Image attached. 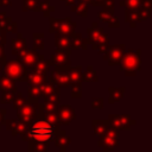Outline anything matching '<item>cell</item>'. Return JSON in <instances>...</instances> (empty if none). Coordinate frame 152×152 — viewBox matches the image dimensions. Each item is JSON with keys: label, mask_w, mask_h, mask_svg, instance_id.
I'll return each mask as SVG.
<instances>
[{"label": "cell", "mask_w": 152, "mask_h": 152, "mask_svg": "<svg viewBox=\"0 0 152 152\" xmlns=\"http://www.w3.org/2000/svg\"><path fill=\"white\" fill-rule=\"evenodd\" d=\"M58 129L59 126L51 125L44 118H38L27 125L26 131L20 137L21 140L26 141L27 144H32V142L50 144L53 140V137L58 132Z\"/></svg>", "instance_id": "6da1fadb"}, {"label": "cell", "mask_w": 152, "mask_h": 152, "mask_svg": "<svg viewBox=\"0 0 152 152\" xmlns=\"http://www.w3.org/2000/svg\"><path fill=\"white\" fill-rule=\"evenodd\" d=\"M119 69L120 71H124L125 76L127 77L135 76V74L141 70V50H125Z\"/></svg>", "instance_id": "7a4b0ae2"}, {"label": "cell", "mask_w": 152, "mask_h": 152, "mask_svg": "<svg viewBox=\"0 0 152 152\" xmlns=\"http://www.w3.org/2000/svg\"><path fill=\"white\" fill-rule=\"evenodd\" d=\"M17 110V118L18 120L25 122V124H31L34 119L43 118L44 109H43V103L34 102L31 103L28 100L26 103H24L21 107H19Z\"/></svg>", "instance_id": "3957f363"}, {"label": "cell", "mask_w": 152, "mask_h": 152, "mask_svg": "<svg viewBox=\"0 0 152 152\" xmlns=\"http://www.w3.org/2000/svg\"><path fill=\"white\" fill-rule=\"evenodd\" d=\"M4 72L7 74L11 78H13L14 81H19V82H26L27 78V72L28 69L23 64V62L20 59H11V61H6V63L4 64Z\"/></svg>", "instance_id": "277c9868"}, {"label": "cell", "mask_w": 152, "mask_h": 152, "mask_svg": "<svg viewBox=\"0 0 152 152\" xmlns=\"http://www.w3.org/2000/svg\"><path fill=\"white\" fill-rule=\"evenodd\" d=\"M49 18V24H50V28L49 32L50 33H63L66 36H70L75 28H76V23L71 21V18L66 17L63 19H57L55 17H48Z\"/></svg>", "instance_id": "5b68a950"}, {"label": "cell", "mask_w": 152, "mask_h": 152, "mask_svg": "<svg viewBox=\"0 0 152 152\" xmlns=\"http://www.w3.org/2000/svg\"><path fill=\"white\" fill-rule=\"evenodd\" d=\"M97 146L103 150V152L112 151L119 146V131L109 127L106 133H103L101 137H99Z\"/></svg>", "instance_id": "8992f818"}, {"label": "cell", "mask_w": 152, "mask_h": 152, "mask_svg": "<svg viewBox=\"0 0 152 152\" xmlns=\"http://www.w3.org/2000/svg\"><path fill=\"white\" fill-rule=\"evenodd\" d=\"M71 52L68 51H61V50H56L51 56H50V64L52 66H55V70L58 71H69L71 68V62L69 59Z\"/></svg>", "instance_id": "52a82bcc"}, {"label": "cell", "mask_w": 152, "mask_h": 152, "mask_svg": "<svg viewBox=\"0 0 152 152\" xmlns=\"http://www.w3.org/2000/svg\"><path fill=\"white\" fill-rule=\"evenodd\" d=\"M107 120L109 122V126L118 129L119 132L120 131H129L132 128V126H134L137 124V121L127 114H122V115L110 114Z\"/></svg>", "instance_id": "ba28073f"}, {"label": "cell", "mask_w": 152, "mask_h": 152, "mask_svg": "<svg viewBox=\"0 0 152 152\" xmlns=\"http://www.w3.org/2000/svg\"><path fill=\"white\" fill-rule=\"evenodd\" d=\"M126 50L125 44H114V45H108L107 52H108V64L110 66H116L120 65L121 58L124 56V52Z\"/></svg>", "instance_id": "9c48e42d"}, {"label": "cell", "mask_w": 152, "mask_h": 152, "mask_svg": "<svg viewBox=\"0 0 152 152\" xmlns=\"http://www.w3.org/2000/svg\"><path fill=\"white\" fill-rule=\"evenodd\" d=\"M57 114H58V119H59V122L61 125H70L74 120H76L77 115H76V112L74 110V108L70 106V104H62V106H58V109H57Z\"/></svg>", "instance_id": "30bf717a"}, {"label": "cell", "mask_w": 152, "mask_h": 152, "mask_svg": "<svg viewBox=\"0 0 152 152\" xmlns=\"http://www.w3.org/2000/svg\"><path fill=\"white\" fill-rule=\"evenodd\" d=\"M26 50H27V45H26V42L23 37V33L17 32V38L11 39V52H12V55L17 56V58L19 59Z\"/></svg>", "instance_id": "8fae6325"}, {"label": "cell", "mask_w": 152, "mask_h": 152, "mask_svg": "<svg viewBox=\"0 0 152 152\" xmlns=\"http://www.w3.org/2000/svg\"><path fill=\"white\" fill-rule=\"evenodd\" d=\"M19 59L23 62V64H24L27 69H32V68L34 66V64H36L38 61L44 59V56L40 55V53H38V51L34 50V49H30V50L27 49V50L24 52V55H23Z\"/></svg>", "instance_id": "7c38bea8"}, {"label": "cell", "mask_w": 152, "mask_h": 152, "mask_svg": "<svg viewBox=\"0 0 152 152\" xmlns=\"http://www.w3.org/2000/svg\"><path fill=\"white\" fill-rule=\"evenodd\" d=\"M49 80L58 86V87H69L71 81H70V76H69V71H58V70H52L50 72Z\"/></svg>", "instance_id": "4fadbf2b"}, {"label": "cell", "mask_w": 152, "mask_h": 152, "mask_svg": "<svg viewBox=\"0 0 152 152\" xmlns=\"http://www.w3.org/2000/svg\"><path fill=\"white\" fill-rule=\"evenodd\" d=\"M4 125L6 126V129L11 132V134L13 137H17V135H21L26 128H27V124L20 121V120H15V119H11V120H5Z\"/></svg>", "instance_id": "5bb4252c"}, {"label": "cell", "mask_w": 152, "mask_h": 152, "mask_svg": "<svg viewBox=\"0 0 152 152\" xmlns=\"http://www.w3.org/2000/svg\"><path fill=\"white\" fill-rule=\"evenodd\" d=\"M88 42L86 38H83L82 33L80 32H72L70 34V49L71 50H87Z\"/></svg>", "instance_id": "9a60e30c"}, {"label": "cell", "mask_w": 152, "mask_h": 152, "mask_svg": "<svg viewBox=\"0 0 152 152\" xmlns=\"http://www.w3.org/2000/svg\"><path fill=\"white\" fill-rule=\"evenodd\" d=\"M53 141H55V146L58 147L61 150V152H64L66 150V147L70 145L71 142V138L66 134L65 131L63 129H58V132L55 134L53 137Z\"/></svg>", "instance_id": "2e32d148"}, {"label": "cell", "mask_w": 152, "mask_h": 152, "mask_svg": "<svg viewBox=\"0 0 152 152\" xmlns=\"http://www.w3.org/2000/svg\"><path fill=\"white\" fill-rule=\"evenodd\" d=\"M152 13V0H140V6L138 10V23L146 21L150 19Z\"/></svg>", "instance_id": "e0dca14e"}, {"label": "cell", "mask_w": 152, "mask_h": 152, "mask_svg": "<svg viewBox=\"0 0 152 152\" xmlns=\"http://www.w3.org/2000/svg\"><path fill=\"white\" fill-rule=\"evenodd\" d=\"M53 34H55L56 50L71 52V49H70V36H66V34H63V33H58V32H56Z\"/></svg>", "instance_id": "ac0fdd59"}, {"label": "cell", "mask_w": 152, "mask_h": 152, "mask_svg": "<svg viewBox=\"0 0 152 152\" xmlns=\"http://www.w3.org/2000/svg\"><path fill=\"white\" fill-rule=\"evenodd\" d=\"M49 80V76L45 74H40L33 69H28L27 72V78L26 82L28 86H40L42 83H44L45 81Z\"/></svg>", "instance_id": "d6986e66"}, {"label": "cell", "mask_w": 152, "mask_h": 152, "mask_svg": "<svg viewBox=\"0 0 152 152\" xmlns=\"http://www.w3.org/2000/svg\"><path fill=\"white\" fill-rule=\"evenodd\" d=\"M90 45H91V48H93L94 50H96L99 53H103V52L107 50L108 45H109V38H108V33L102 32V33L99 36V38H97V39H96L94 43H91Z\"/></svg>", "instance_id": "ffe728a7"}, {"label": "cell", "mask_w": 152, "mask_h": 152, "mask_svg": "<svg viewBox=\"0 0 152 152\" xmlns=\"http://www.w3.org/2000/svg\"><path fill=\"white\" fill-rule=\"evenodd\" d=\"M91 126H93L94 135H96V137H101L110 127L108 120H93L91 121Z\"/></svg>", "instance_id": "44dd1931"}, {"label": "cell", "mask_w": 152, "mask_h": 152, "mask_svg": "<svg viewBox=\"0 0 152 152\" xmlns=\"http://www.w3.org/2000/svg\"><path fill=\"white\" fill-rule=\"evenodd\" d=\"M12 20L11 17L6 15V12H0V43L6 44V26Z\"/></svg>", "instance_id": "7402d4cb"}, {"label": "cell", "mask_w": 152, "mask_h": 152, "mask_svg": "<svg viewBox=\"0 0 152 152\" xmlns=\"http://www.w3.org/2000/svg\"><path fill=\"white\" fill-rule=\"evenodd\" d=\"M108 91H109V97H108V102L109 103H114V102H118L122 99L125 91H126V88L125 87H120V88H114V87H109L108 88Z\"/></svg>", "instance_id": "603a6c76"}, {"label": "cell", "mask_w": 152, "mask_h": 152, "mask_svg": "<svg viewBox=\"0 0 152 152\" xmlns=\"http://www.w3.org/2000/svg\"><path fill=\"white\" fill-rule=\"evenodd\" d=\"M13 89H17V87L14 84V80L4 72L2 76H0V90L8 91V90H13Z\"/></svg>", "instance_id": "cb8c5ba5"}, {"label": "cell", "mask_w": 152, "mask_h": 152, "mask_svg": "<svg viewBox=\"0 0 152 152\" xmlns=\"http://www.w3.org/2000/svg\"><path fill=\"white\" fill-rule=\"evenodd\" d=\"M81 81L82 82H97L99 77H97V72L94 70L93 65H88L86 71L82 72L81 75Z\"/></svg>", "instance_id": "d4e9b609"}, {"label": "cell", "mask_w": 152, "mask_h": 152, "mask_svg": "<svg viewBox=\"0 0 152 152\" xmlns=\"http://www.w3.org/2000/svg\"><path fill=\"white\" fill-rule=\"evenodd\" d=\"M42 97V93H40V88L39 86H28L27 88V100L31 103L38 102V100Z\"/></svg>", "instance_id": "484cf974"}, {"label": "cell", "mask_w": 152, "mask_h": 152, "mask_svg": "<svg viewBox=\"0 0 152 152\" xmlns=\"http://www.w3.org/2000/svg\"><path fill=\"white\" fill-rule=\"evenodd\" d=\"M72 13H76V14H78V15H81V17H83V18H86L87 15H88V6H87V4H84L83 1H78L77 4L75 2L74 5H71V10H70Z\"/></svg>", "instance_id": "4316f807"}, {"label": "cell", "mask_w": 152, "mask_h": 152, "mask_svg": "<svg viewBox=\"0 0 152 152\" xmlns=\"http://www.w3.org/2000/svg\"><path fill=\"white\" fill-rule=\"evenodd\" d=\"M40 6V0H23V11L24 12H38Z\"/></svg>", "instance_id": "83f0119b"}, {"label": "cell", "mask_w": 152, "mask_h": 152, "mask_svg": "<svg viewBox=\"0 0 152 152\" xmlns=\"http://www.w3.org/2000/svg\"><path fill=\"white\" fill-rule=\"evenodd\" d=\"M32 38H33V49L34 50H44V33L43 32H34L32 33Z\"/></svg>", "instance_id": "f1b7e54d"}, {"label": "cell", "mask_w": 152, "mask_h": 152, "mask_svg": "<svg viewBox=\"0 0 152 152\" xmlns=\"http://www.w3.org/2000/svg\"><path fill=\"white\" fill-rule=\"evenodd\" d=\"M50 66H51L50 62H49V61H45V58H44V59L38 61V62L34 64V66H33L32 69L36 70V71H38V72H40V74L48 75V72H49V70H50Z\"/></svg>", "instance_id": "f546056e"}, {"label": "cell", "mask_w": 152, "mask_h": 152, "mask_svg": "<svg viewBox=\"0 0 152 152\" xmlns=\"http://www.w3.org/2000/svg\"><path fill=\"white\" fill-rule=\"evenodd\" d=\"M119 5L121 7H125L126 11H138L140 6V0H121Z\"/></svg>", "instance_id": "4dcf8cb0"}, {"label": "cell", "mask_w": 152, "mask_h": 152, "mask_svg": "<svg viewBox=\"0 0 152 152\" xmlns=\"http://www.w3.org/2000/svg\"><path fill=\"white\" fill-rule=\"evenodd\" d=\"M81 75H82V66L77 65L76 68H70L69 70V76H70V81L71 83H77V82H82L81 81Z\"/></svg>", "instance_id": "1f68e13d"}, {"label": "cell", "mask_w": 152, "mask_h": 152, "mask_svg": "<svg viewBox=\"0 0 152 152\" xmlns=\"http://www.w3.org/2000/svg\"><path fill=\"white\" fill-rule=\"evenodd\" d=\"M50 144H45V142H32V144H27V150L30 152H45L49 150Z\"/></svg>", "instance_id": "d6a6232c"}, {"label": "cell", "mask_w": 152, "mask_h": 152, "mask_svg": "<svg viewBox=\"0 0 152 152\" xmlns=\"http://www.w3.org/2000/svg\"><path fill=\"white\" fill-rule=\"evenodd\" d=\"M125 21L129 24L131 27H134L138 23V11H126L125 10Z\"/></svg>", "instance_id": "836d02e7"}, {"label": "cell", "mask_w": 152, "mask_h": 152, "mask_svg": "<svg viewBox=\"0 0 152 152\" xmlns=\"http://www.w3.org/2000/svg\"><path fill=\"white\" fill-rule=\"evenodd\" d=\"M59 95H61V87L56 86V88L53 89L52 93H50L49 95L44 96V101L45 102H53V103H58L59 104Z\"/></svg>", "instance_id": "e575fe53"}, {"label": "cell", "mask_w": 152, "mask_h": 152, "mask_svg": "<svg viewBox=\"0 0 152 152\" xmlns=\"http://www.w3.org/2000/svg\"><path fill=\"white\" fill-rule=\"evenodd\" d=\"M39 88H40L42 97H44V96H46V95H49L50 93L53 91V89L56 88V84H53L50 80H48V81H45L44 83H42V84L39 86Z\"/></svg>", "instance_id": "d590c367"}, {"label": "cell", "mask_w": 152, "mask_h": 152, "mask_svg": "<svg viewBox=\"0 0 152 152\" xmlns=\"http://www.w3.org/2000/svg\"><path fill=\"white\" fill-rule=\"evenodd\" d=\"M43 118H44L48 122H50L51 125L61 126V122H59V119H58V114H57V112H44Z\"/></svg>", "instance_id": "8d00e7d4"}, {"label": "cell", "mask_w": 152, "mask_h": 152, "mask_svg": "<svg viewBox=\"0 0 152 152\" xmlns=\"http://www.w3.org/2000/svg\"><path fill=\"white\" fill-rule=\"evenodd\" d=\"M39 10L43 12V15H44L45 18H48V17H50V14L55 11V6H52L49 0H45V1H43V2L40 1Z\"/></svg>", "instance_id": "74e56055"}, {"label": "cell", "mask_w": 152, "mask_h": 152, "mask_svg": "<svg viewBox=\"0 0 152 152\" xmlns=\"http://www.w3.org/2000/svg\"><path fill=\"white\" fill-rule=\"evenodd\" d=\"M71 87V97L72 99H81L82 97V86H81V82H77V83H70Z\"/></svg>", "instance_id": "f35d334b"}, {"label": "cell", "mask_w": 152, "mask_h": 152, "mask_svg": "<svg viewBox=\"0 0 152 152\" xmlns=\"http://www.w3.org/2000/svg\"><path fill=\"white\" fill-rule=\"evenodd\" d=\"M26 102H27V100L23 96V94L20 91H17L15 95H14V97H13V100H12V103H13V108L14 109H18L19 107H21Z\"/></svg>", "instance_id": "ab89813d"}, {"label": "cell", "mask_w": 152, "mask_h": 152, "mask_svg": "<svg viewBox=\"0 0 152 152\" xmlns=\"http://www.w3.org/2000/svg\"><path fill=\"white\" fill-rule=\"evenodd\" d=\"M17 91H18L17 89L8 90V91H2V95L0 97V102L1 103H10V102H12V100H13V97H14Z\"/></svg>", "instance_id": "60d3db41"}, {"label": "cell", "mask_w": 152, "mask_h": 152, "mask_svg": "<svg viewBox=\"0 0 152 152\" xmlns=\"http://www.w3.org/2000/svg\"><path fill=\"white\" fill-rule=\"evenodd\" d=\"M112 15H114V12H110V11H107V10H102L97 13V17H99V20L100 21H108Z\"/></svg>", "instance_id": "b9f144b4"}, {"label": "cell", "mask_w": 152, "mask_h": 152, "mask_svg": "<svg viewBox=\"0 0 152 152\" xmlns=\"http://www.w3.org/2000/svg\"><path fill=\"white\" fill-rule=\"evenodd\" d=\"M43 109H44V112H57V109H58V103L44 102V103H43Z\"/></svg>", "instance_id": "7bdbcfd3"}, {"label": "cell", "mask_w": 152, "mask_h": 152, "mask_svg": "<svg viewBox=\"0 0 152 152\" xmlns=\"http://www.w3.org/2000/svg\"><path fill=\"white\" fill-rule=\"evenodd\" d=\"M5 44H2V43H0V71L2 70V66H4V64L6 63V55H5Z\"/></svg>", "instance_id": "ee69618b"}, {"label": "cell", "mask_w": 152, "mask_h": 152, "mask_svg": "<svg viewBox=\"0 0 152 152\" xmlns=\"http://www.w3.org/2000/svg\"><path fill=\"white\" fill-rule=\"evenodd\" d=\"M91 107H93L94 109H102V108H103V99H102V97L93 99Z\"/></svg>", "instance_id": "f6af8a7d"}, {"label": "cell", "mask_w": 152, "mask_h": 152, "mask_svg": "<svg viewBox=\"0 0 152 152\" xmlns=\"http://www.w3.org/2000/svg\"><path fill=\"white\" fill-rule=\"evenodd\" d=\"M6 32L17 33V32H18V25H17V23H14V21L11 20V21L7 24V26H6Z\"/></svg>", "instance_id": "bcb514c9"}, {"label": "cell", "mask_w": 152, "mask_h": 152, "mask_svg": "<svg viewBox=\"0 0 152 152\" xmlns=\"http://www.w3.org/2000/svg\"><path fill=\"white\" fill-rule=\"evenodd\" d=\"M107 24H108L109 27H113V28H118V27L120 26V21H119V19H118L116 17H114V15H112V18L107 21Z\"/></svg>", "instance_id": "7dc6e473"}, {"label": "cell", "mask_w": 152, "mask_h": 152, "mask_svg": "<svg viewBox=\"0 0 152 152\" xmlns=\"http://www.w3.org/2000/svg\"><path fill=\"white\" fill-rule=\"evenodd\" d=\"M102 6H103V10L114 12V0H104Z\"/></svg>", "instance_id": "c3c4849f"}, {"label": "cell", "mask_w": 152, "mask_h": 152, "mask_svg": "<svg viewBox=\"0 0 152 152\" xmlns=\"http://www.w3.org/2000/svg\"><path fill=\"white\" fill-rule=\"evenodd\" d=\"M5 115H6V109L5 108H0V129L5 122Z\"/></svg>", "instance_id": "681fc988"}, {"label": "cell", "mask_w": 152, "mask_h": 152, "mask_svg": "<svg viewBox=\"0 0 152 152\" xmlns=\"http://www.w3.org/2000/svg\"><path fill=\"white\" fill-rule=\"evenodd\" d=\"M103 1H104V0H93V4H91V6H95V7H100V6H102Z\"/></svg>", "instance_id": "f907efd6"}, {"label": "cell", "mask_w": 152, "mask_h": 152, "mask_svg": "<svg viewBox=\"0 0 152 152\" xmlns=\"http://www.w3.org/2000/svg\"><path fill=\"white\" fill-rule=\"evenodd\" d=\"M62 1L65 4V6H71L76 2V0H62Z\"/></svg>", "instance_id": "816d5d0a"}, {"label": "cell", "mask_w": 152, "mask_h": 152, "mask_svg": "<svg viewBox=\"0 0 152 152\" xmlns=\"http://www.w3.org/2000/svg\"><path fill=\"white\" fill-rule=\"evenodd\" d=\"M12 1L11 0H1V6H11Z\"/></svg>", "instance_id": "f5cc1de1"}, {"label": "cell", "mask_w": 152, "mask_h": 152, "mask_svg": "<svg viewBox=\"0 0 152 152\" xmlns=\"http://www.w3.org/2000/svg\"><path fill=\"white\" fill-rule=\"evenodd\" d=\"M81 1H83V2L87 4V5H91V4H93V0H81Z\"/></svg>", "instance_id": "db71d44e"}, {"label": "cell", "mask_w": 152, "mask_h": 152, "mask_svg": "<svg viewBox=\"0 0 152 152\" xmlns=\"http://www.w3.org/2000/svg\"><path fill=\"white\" fill-rule=\"evenodd\" d=\"M0 6H1V0H0Z\"/></svg>", "instance_id": "11a10c76"}]
</instances>
